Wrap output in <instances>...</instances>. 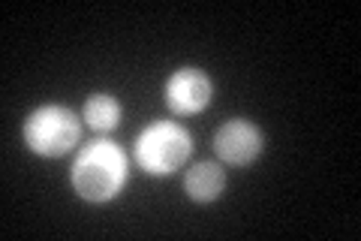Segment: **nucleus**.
I'll use <instances>...</instances> for the list:
<instances>
[{
    "label": "nucleus",
    "instance_id": "39448f33",
    "mask_svg": "<svg viewBox=\"0 0 361 241\" xmlns=\"http://www.w3.org/2000/svg\"><path fill=\"white\" fill-rule=\"evenodd\" d=\"M166 100L172 112L193 114L208 106L211 100V78L202 70H178L166 85Z\"/></svg>",
    "mask_w": 361,
    "mask_h": 241
},
{
    "label": "nucleus",
    "instance_id": "7ed1b4c3",
    "mask_svg": "<svg viewBox=\"0 0 361 241\" xmlns=\"http://www.w3.org/2000/svg\"><path fill=\"white\" fill-rule=\"evenodd\" d=\"M78 127L75 114L70 109L61 106H45L39 112H33L25 124V139L30 145V151H37L42 157H61L78 142Z\"/></svg>",
    "mask_w": 361,
    "mask_h": 241
},
{
    "label": "nucleus",
    "instance_id": "f257e3e1",
    "mask_svg": "<svg viewBox=\"0 0 361 241\" xmlns=\"http://www.w3.org/2000/svg\"><path fill=\"white\" fill-rule=\"evenodd\" d=\"M127 178V157L118 145L94 142L78 154L73 166V187L87 202H109Z\"/></svg>",
    "mask_w": 361,
    "mask_h": 241
},
{
    "label": "nucleus",
    "instance_id": "f03ea898",
    "mask_svg": "<svg viewBox=\"0 0 361 241\" xmlns=\"http://www.w3.org/2000/svg\"><path fill=\"white\" fill-rule=\"evenodd\" d=\"M190 157V136L175 124H154L139 142H135V160L151 175H172Z\"/></svg>",
    "mask_w": 361,
    "mask_h": 241
},
{
    "label": "nucleus",
    "instance_id": "0eeeda50",
    "mask_svg": "<svg viewBox=\"0 0 361 241\" xmlns=\"http://www.w3.org/2000/svg\"><path fill=\"white\" fill-rule=\"evenodd\" d=\"M85 121L94 130H115L121 121V106L115 97L109 94H94L85 102Z\"/></svg>",
    "mask_w": 361,
    "mask_h": 241
},
{
    "label": "nucleus",
    "instance_id": "423d86ee",
    "mask_svg": "<svg viewBox=\"0 0 361 241\" xmlns=\"http://www.w3.org/2000/svg\"><path fill=\"white\" fill-rule=\"evenodd\" d=\"M223 184H226V175L217 163H199L184 178V190L193 202H214L223 193Z\"/></svg>",
    "mask_w": 361,
    "mask_h": 241
},
{
    "label": "nucleus",
    "instance_id": "20e7f679",
    "mask_svg": "<svg viewBox=\"0 0 361 241\" xmlns=\"http://www.w3.org/2000/svg\"><path fill=\"white\" fill-rule=\"evenodd\" d=\"M214 148H217L220 160H226V163L247 166L262 151V133L247 121H229L214 136Z\"/></svg>",
    "mask_w": 361,
    "mask_h": 241
}]
</instances>
